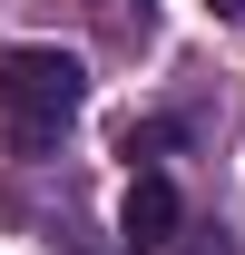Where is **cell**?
<instances>
[{"label": "cell", "mask_w": 245, "mask_h": 255, "mask_svg": "<svg viewBox=\"0 0 245 255\" xmlns=\"http://www.w3.org/2000/svg\"><path fill=\"white\" fill-rule=\"evenodd\" d=\"M79 98H89V69L69 49H0V128H10L20 157L59 147V128L79 118Z\"/></svg>", "instance_id": "1"}, {"label": "cell", "mask_w": 245, "mask_h": 255, "mask_svg": "<svg viewBox=\"0 0 245 255\" xmlns=\"http://www.w3.org/2000/svg\"><path fill=\"white\" fill-rule=\"evenodd\" d=\"M206 10H216V20H245V0H206Z\"/></svg>", "instance_id": "3"}, {"label": "cell", "mask_w": 245, "mask_h": 255, "mask_svg": "<svg viewBox=\"0 0 245 255\" xmlns=\"http://www.w3.org/2000/svg\"><path fill=\"white\" fill-rule=\"evenodd\" d=\"M118 236H127L137 255L177 236V187H167L157 167H137V177H127V196H118Z\"/></svg>", "instance_id": "2"}]
</instances>
